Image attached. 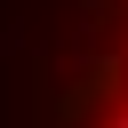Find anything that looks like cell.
Returning a JSON list of instances; mask_svg holds the SVG:
<instances>
[{"instance_id":"obj_1","label":"cell","mask_w":128,"mask_h":128,"mask_svg":"<svg viewBox=\"0 0 128 128\" xmlns=\"http://www.w3.org/2000/svg\"><path fill=\"white\" fill-rule=\"evenodd\" d=\"M112 128H128V112H112Z\"/></svg>"}]
</instances>
